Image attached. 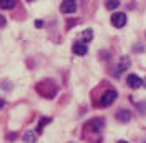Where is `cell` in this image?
Returning <instances> with one entry per match:
<instances>
[{
	"instance_id": "1",
	"label": "cell",
	"mask_w": 146,
	"mask_h": 143,
	"mask_svg": "<svg viewBox=\"0 0 146 143\" xmlns=\"http://www.w3.org/2000/svg\"><path fill=\"white\" fill-rule=\"evenodd\" d=\"M36 92L42 95V97H45V98H52L55 93H56V85H55L53 82H42V83H38L36 85Z\"/></svg>"
},
{
	"instance_id": "7",
	"label": "cell",
	"mask_w": 146,
	"mask_h": 143,
	"mask_svg": "<svg viewBox=\"0 0 146 143\" xmlns=\"http://www.w3.org/2000/svg\"><path fill=\"white\" fill-rule=\"evenodd\" d=\"M116 120L121 122V123H128V122L131 120V112H128V110H119L118 113H116Z\"/></svg>"
},
{
	"instance_id": "14",
	"label": "cell",
	"mask_w": 146,
	"mask_h": 143,
	"mask_svg": "<svg viewBox=\"0 0 146 143\" xmlns=\"http://www.w3.org/2000/svg\"><path fill=\"white\" fill-rule=\"evenodd\" d=\"M46 123H50V118H42V120H40V123H38V132H42V130L45 128Z\"/></svg>"
},
{
	"instance_id": "6",
	"label": "cell",
	"mask_w": 146,
	"mask_h": 143,
	"mask_svg": "<svg viewBox=\"0 0 146 143\" xmlns=\"http://www.w3.org/2000/svg\"><path fill=\"white\" fill-rule=\"evenodd\" d=\"M103 118H93V120H90L88 123H86V128L90 130V132H100L101 128H103Z\"/></svg>"
},
{
	"instance_id": "5",
	"label": "cell",
	"mask_w": 146,
	"mask_h": 143,
	"mask_svg": "<svg viewBox=\"0 0 146 143\" xmlns=\"http://www.w3.org/2000/svg\"><path fill=\"white\" fill-rule=\"evenodd\" d=\"M126 83H128V87L129 88H139L141 85H143V80L138 77V75H135V73H131V75H128V78H126Z\"/></svg>"
},
{
	"instance_id": "9",
	"label": "cell",
	"mask_w": 146,
	"mask_h": 143,
	"mask_svg": "<svg viewBox=\"0 0 146 143\" xmlns=\"http://www.w3.org/2000/svg\"><path fill=\"white\" fill-rule=\"evenodd\" d=\"M129 65H131V62H129V58L128 57H121V60L118 62V67H116V72H125L129 68Z\"/></svg>"
},
{
	"instance_id": "4",
	"label": "cell",
	"mask_w": 146,
	"mask_h": 143,
	"mask_svg": "<svg viewBox=\"0 0 146 143\" xmlns=\"http://www.w3.org/2000/svg\"><path fill=\"white\" fill-rule=\"evenodd\" d=\"M60 12L62 13H73L76 12V2L75 0H63L60 5Z\"/></svg>"
},
{
	"instance_id": "10",
	"label": "cell",
	"mask_w": 146,
	"mask_h": 143,
	"mask_svg": "<svg viewBox=\"0 0 146 143\" xmlns=\"http://www.w3.org/2000/svg\"><path fill=\"white\" fill-rule=\"evenodd\" d=\"M17 5V0H0V7L5 10H10Z\"/></svg>"
},
{
	"instance_id": "19",
	"label": "cell",
	"mask_w": 146,
	"mask_h": 143,
	"mask_svg": "<svg viewBox=\"0 0 146 143\" xmlns=\"http://www.w3.org/2000/svg\"><path fill=\"white\" fill-rule=\"evenodd\" d=\"M145 83H146V80H145Z\"/></svg>"
},
{
	"instance_id": "13",
	"label": "cell",
	"mask_w": 146,
	"mask_h": 143,
	"mask_svg": "<svg viewBox=\"0 0 146 143\" xmlns=\"http://www.w3.org/2000/svg\"><path fill=\"white\" fill-rule=\"evenodd\" d=\"M119 7V0H106V9L108 10H115Z\"/></svg>"
},
{
	"instance_id": "11",
	"label": "cell",
	"mask_w": 146,
	"mask_h": 143,
	"mask_svg": "<svg viewBox=\"0 0 146 143\" xmlns=\"http://www.w3.org/2000/svg\"><path fill=\"white\" fill-rule=\"evenodd\" d=\"M23 142L25 143H35L36 142V133L35 132H27L23 135Z\"/></svg>"
},
{
	"instance_id": "17",
	"label": "cell",
	"mask_w": 146,
	"mask_h": 143,
	"mask_svg": "<svg viewBox=\"0 0 146 143\" xmlns=\"http://www.w3.org/2000/svg\"><path fill=\"white\" fill-rule=\"evenodd\" d=\"M5 107V103H3V100H0V108H3Z\"/></svg>"
},
{
	"instance_id": "18",
	"label": "cell",
	"mask_w": 146,
	"mask_h": 143,
	"mask_svg": "<svg viewBox=\"0 0 146 143\" xmlns=\"http://www.w3.org/2000/svg\"><path fill=\"white\" fill-rule=\"evenodd\" d=\"M118 143H128V142H125V140H119V142Z\"/></svg>"
},
{
	"instance_id": "8",
	"label": "cell",
	"mask_w": 146,
	"mask_h": 143,
	"mask_svg": "<svg viewBox=\"0 0 146 143\" xmlns=\"http://www.w3.org/2000/svg\"><path fill=\"white\" fill-rule=\"evenodd\" d=\"M86 52H88V48H86V45L83 43V42H76V43L73 45V53L86 55Z\"/></svg>"
},
{
	"instance_id": "16",
	"label": "cell",
	"mask_w": 146,
	"mask_h": 143,
	"mask_svg": "<svg viewBox=\"0 0 146 143\" xmlns=\"http://www.w3.org/2000/svg\"><path fill=\"white\" fill-rule=\"evenodd\" d=\"M35 27H38V28L43 27V22H42V20H36V22H35Z\"/></svg>"
},
{
	"instance_id": "15",
	"label": "cell",
	"mask_w": 146,
	"mask_h": 143,
	"mask_svg": "<svg viewBox=\"0 0 146 143\" xmlns=\"http://www.w3.org/2000/svg\"><path fill=\"white\" fill-rule=\"evenodd\" d=\"M5 23H7L5 17H2V15H0V27H5Z\"/></svg>"
},
{
	"instance_id": "2",
	"label": "cell",
	"mask_w": 146,
	"mask_h": 143,
	"mask_svg": "<svg viewBox=\"0 0 146 143\" xmlns=\"http://www.w3.org/2000/svg\"><path fill=\"white\" fill-rule=\"evenodd\" d=\"M116 97H118V93H116V90H113V88H110L106 90L105 93H103V97H101L100 100V105L101 107H110L115 100H116Z\"/></svg>"
},
{
	"instance_id": "3",
	"label": "cell",
	"mask_w": 146,
	"mask_h": 143,
	"mask_svg": "<svg viewBox=\"0 0 146 143\" xmlns=\"http://www.w3.org/2000/svg\"><path fill=\"white\" fill-rule=\"evenodd\" d=\"M111 25L116 28H121L126 25V13H123V12H116V13H113L111 15Z\"/></svg>"
},
{
	"instance_id": "12",
	"label": "cell",
	"mask_w": 146,
	"mask_h": 143,
	"mask_svg": "<svg viewBox=\"0 0 146 143\" xmlns=\"http://www.w3.org/2000/svg\"><path fill=\"white\" fill-rule=\"evenodd\" d=\"M91 38H93V30H91V28L85 30V32H83V43H86V42H91Z\"/></svg>"
}]
</instances>
